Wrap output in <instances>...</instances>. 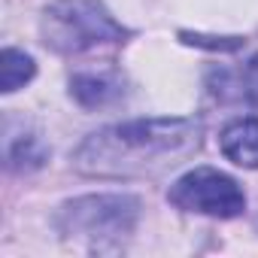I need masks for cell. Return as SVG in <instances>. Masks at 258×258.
<instances>
[{
	"label": "cell",
	"mask_w": 258,
	"mask_h": 258,
	"mask_svg": "<svg viewBox=\"0 0 258 258\" xmlns=\"http://www.w3.org/2000/svg\"><path fill=\"white\" fill-rule=\"evenodd\" d=\"M37 73L34 67V58L19 52V49H4V55H0V88H4L7 94L22 88L25 82H31Z\"/></svg>",
	"instance_id": "obj_8"
},
{
	"label": "cell",
	"mask_w": 258,
	"mask_h": 258,
	"mask_svg": "<svg viewBox=\"0 0 258 258\" xmlns=\"http://www.w3.org/2000/svg\"><path fill=\"white\" fill-rule=\"evenodd\" d=\"M207 88L225 103H258V55H252L237 67L210 70Z\"/></svg>",
	"instance_id": "obj_5"
},
{
	"label": "cell",
	"mask_w": 258,
	"mask_h": 258,
	"mask_svg": "<svg viewBox=\"0 0 258 258\" xmlns=\"http://www.w3.org/2000/svg\"><path fill=\"white\" fill-rule=\"evenodd\" d=\"M121 94H124V88L115 73H79L70 79V97L85 109L109 106Z\"/></svg>",
	"instance_id": "obj_7"
},
{
	"label": "cell",
	"mask_w": 258,
	"mask_h": 258,
	"mask_svg": "<svg viewBox=\"0 0 258 258\" xmlns=\"http://www.w3.org/2000/svg\"><path fill=\"white\" fill-rule=\"evenodd\" d=\"M40 34L58 55H82L106 43H124L127 37L100 0H55L43 10Z\"/></svg>",
	"instance_id": "obj_2"
},
{
	"label": "cell",
	"mask_w": 258,
	"mask_h": 258,
	"mask_svg": "<svg viewBox=\"0 0 258 258\" xmlns=\"http://www.w3.org/2000/svg\"><path fill=\"white\" fill-rule=\"evenodd\" d=\"M182 40L188 46H201V49H219V52H234L240 49L246 40L243 37H201V34H182Z\"/></svg>",
	"instance_id": "obj_10"
},
{
	"label": "cell",
	"mask_w": 258,
	"mask_h": 258,
	"mask_svg": "<svg viewBox=\"0 0 258 258\" xmlns=\"http://www.w3.org/2000/svg\"><path fill=\"white\" fill-rule=\"evenodd\" d=\"M222 155L237 167L255 170L258 167V118H237L219 137Z\"/></svg>",
	"instance_id": "obj_6"
},
{
	"label": "cell",
	"mask_w": 258,
	"mask_h": 258,
	"mask_svg": "<svg viewBox=\"0 0 258 258\" xmlns=\"http://www.w3.org/2000/svg\"><path fill=\"white\" fill-rule=\"evenodd\" d=\"M167 201L185 213H201V216H216V219H234L246 210V195L243 188L228 176L213 167H195L185 176H179Z\"/></svg>",
	"instance_id": "obj_4"
},
{
	"label": "cell",
	"mask_w": 258,
	"mask_h": 258,
	"mask_svg": "<svg viewBox=\"0 0 258 258\" xmlns=\"http://www.w3.org/2000/svg\"><path fill=\"white\" fill-rule=\"evenodd\" d=\"M137 219H140L137 198L88 195V198H76L61 207L58 231L73 240H85L91 249H109L134 234Z\"/></svg>",
	"instance_id": "obj_3"
},
{
	"label": "cell",
	"mask_w": 258,
	"mask_h": 258,
	"mask_svg": "<svg viewBox=\"0 0 258 258\" xmlns=\"http://www.w3.org/2000/svg\"><path fill=\"white\" fill-rule=\"evenodd\" d=\"M43 161H46V146L34 134H25L10 146V167L16 170H34L43 167Z\"/></svg>",
	"instance_id": "obj_9"
},
{
	"label": "cell",
	"mask_w": 258,
	"mask_h": 258,
	"mask_svg": "<svg viewBox=\"0 0 258 258\" xmlns=\"http://www.w3.org/2000/svg\"><path fill=\"white\" fill-rule=\"evenodd\" d=\"M201 146L195 118H137L91 134L73 155L91 176H143L179 164Z\"/></svg>",
	"instance_id": "obj_1"
}]
</instances>
